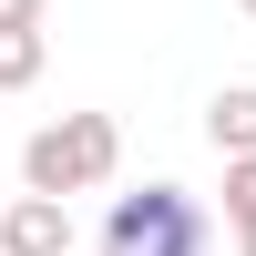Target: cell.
<instances>
[{
    "mask_svg": "<svg viewBox=\"0 0 256 256\" xmlns=\"http://www.w3.org/2000/svg\"><path fill=\"white\" fill-rule=\"evenodd\" d=\"M113 164H123L113 113H62V123H41L20 144V184L31 195H92V184H113Z\"/></svg>",
    "mask_w": 256,
    "mask_h": 256,
    "instance_id": "6da1fadb",
    "label": "cell"
},
{
    "mask_svg": "<svg viewBox=\"0 0 256 256\" xmlns=\"http://www.w3.org/2000/svg\"><path fill=\"white\" fill-rule=\"evenodd\" d=\"M102 256H216V226L184 184H144V195H113Z\"/></svg>",
    "mask_w": 256,
    "mask_h": 256,
    "instance_id": "7a4b0ae2",
    "label": "cell"
},
{
    "mask_svg": "<svg viewBox=\"0 0 256 256\" xmlns=\"http://www.w3.org/2000/svg\"><path fill=\"white\" fill-rule=\"evenodd\" d=\"M0 256H72V195H31L20 184L0 205Z\"/></svg>",
    "mask_w": 256,
    "mask_h": 256,
    "instance_id": "3957f363",
    "label": "cell"
},
{
    "mask_svg": "<svg viewBox=\"0 0 256 256\" xmlns=\"http://www.w3.org/2000/svg\"><path fill=\"white\" fill-rule=\"evenodd\" d=\"M205 144H216V154H256V82H226V92L205 102Z\"/></svg>",
    "mask_w": 256,
    "mask_h": 256,
    "instance_id": "277c9868",
    "label": "cell"
},
{
    "mask_svg": "<svg viewBox=\"0 0 256 256\" xmlns=\"http://www.w3.org/2000/svg\"><path fill=\"white\" fill-rule=\"evenodd\" d=\"M41 62H52V41H41V20H10L0 31V92H31Z\"/></svg>",
    "mask_w": 256,
    "mask_h": 256,
    "instance_id": "5b68a950",
    "label": "cell"
},
{
    "mask_svg": "<svg viewBox=\"0 0 256 256\" xmlns=\"http://www.w3.org/2000/svg\"><path fill=\"white\" fill-rule=\"evenodd\" d=\"M226 216H256V154H226Z\"/></svg>",
    "mask_w": 256,
    "mask_h": 256,
    "instance_id": "8992f818",
    "label": "cell"
},
{
    "mask_svg": "<svg viewBox=\"0 0 256 256\" xmlns=\"http://www.w3.org/2000/svg\"><path fill=\"white\" fill-rule=\"evenodd\" d=\"M52 10V0H0V31H10V20H41Z\"/></svg>",
    "mask_w": 256,
    "mask_h": 256,
    "instance_id": "52a82bcc",
    "label": "cell"
},
{
    "mask_svg": "<svg viewBox=\"0 0 256 256\" xmlns=\"http://www.w3.org/2000/svg\"><path fill=\"white\" fill-rule=\"evenodd\" d=\"M226 236H236V256H256V216H226Z\"/></svg>",
    "mask_w": 256,
    "mask_h": 256,
    "instance_id": "ba28073f",
    "label": "cell"
},
{
    "mask_svg": "<svg viewBox=\"0 0 256 256\" xmlns=\"http://www.w3.org/2000/svg\"><path fill=\"white\" fill-rule=\"evenodd\" d=\"M236 10H246V20H256V0H236Z\"/></svg>",
    "mask_w": 256,
    "mask_h": 256,
    "instance_id": "9c48e42d",
    "label": "cell"
}]
</instances>
